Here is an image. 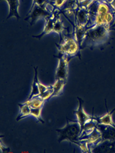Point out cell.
<instances>
[{"instance_id":"6","label":"cell","mask_w":115,"mask_h":153,"mask_svg":"<svg viewBox=\"0 0 115 153\" xmlns=\"http://www.w3.org/2000/svg\"><path fill=\"white\" fill-rule=\"evenodd\" d=\"M90 153H115V140H100L89 147Z\"/></svg>"},{"instance_id":"12","label":"cell","mask_w":115,"mask_h":153,"mask_svg":"<svg viewBox=\"0 0 115 153\" xmlns=\"http://www.w3.org/2000/svg\"><path fill=\"white\" fill-rule=\"evenodd\" d=\"M9 5V13L6 20L12 17L16 18L18 20L21 18L19 13V8L20 6V0H5Z\"/></svg>"},{"instance_id":"13","label":"cell","mask_w":115,"mask_h":153,"mask_svg":"<svg viewBox=\"0 0 115 153\" xmlns=\"http://www.w3.org/2000/svg\"><path fill=\"white\" fill-rule=\"evenodd\" d=\"M34 76L32 83L31 91L29 98L27 99V100H29L31 99L33 97L40 94V91L39 86L38 84V82L39 80L38 78V71H37L38 67H34Z\"/></svg>"},{"instance_id":"9","label":"cell","mask_w":115,"mask_h":153,"mask_svg":"<svg viewBox=\"0 0 115 153\" xmlns=\"http://www.w3.org/2000/svg\"><path fill=\"white\" fill-rule=\"evenodd\" d=\"M78 100V107L76 111H73V113L75 114L77 118V120L79 123L82 130L84 124L87 121L89 120L92 116H89L86 114L84 109V101L80 97H77Z\"/></svg>"},{"instance_id":"25","label":"cell","mask_w":115,"mask_h":153,"mask_svg":"<svg viewBox=\"0 0 115 153\" xmlns=\"http://www.w3.org/2000/svg\"><path fill=\"white\" fill-rule=\"evenodd\" d=\"M114 13H115V11L114 12ZM115 29V21L114 23V24L111 26V27H110V30H114Z\"/></svg>"},{"instance_id":"14","label":"cell","mask_w":115,"mask_h":153,"mask_svg":"<svg viewBox=\"0 0 115 153\" xmlns=\"http://www.w3.org/2000/svg\"><path fill=\"white\" fill-rule=\"evenodd\" d=\"M66 83H67V80H65L62 79H56L54 83L52 85L53 93L51 98H52L53 97L59 96L63 94V89Z\"/></svg>"},{"instance_id":"2","label":"cell","mask_w":115,"mask_h":153,"mask_svg":"<svg viewBox=\"0 0 115 153\" xmlns=\"http://www.w3.org/2000/svg\"><path fill=\"white\" fill-rule=\"evenodd\" d=\"M59 134L58 142L68 141L75 144L79 140L82 129L78 120H71L67 118V124L61 129L56 130Z\"/></svg>"},{"instance_id":"24","label":"cell","mask_w":115,"mask_h":153,"mask_svg":"<svg viewBox=\"0 0 115 153\" xmlns=\"http://www.w3.org/2000/svg\"><path fill=\"white\" fill-rule=\"evenodd\" d=\"M109 5L112 8V9L115 11V0H112L109 2Z\"/></svg>"},{"instance_id":"23","label":"cell","mask_w":115,"mask_h":153,"mask_svg":"<svg viewBox=\"0 0 115 153\" xmlns=\"http://www.w3.org/2000/svg\"><path fill=\"white\" fill-rule=\"evenodd\" d=\"M1 149L2 153H8L10 151V148L4 146L1 142Z\"/></svg>"},{"instance_id":"8","label":"cell","mask_w":115,"mask_h":153,"mask_svg":"<svg viewBox=\"0 0 115 153\" xmlns=\"http://www.w3.org/2000/svg\"><path fill=\"white\" fill-rule=\"evenodd\" d=\"M90 21V12L87 8L79 6L75 11V24L86 27Z\"/></svg>"},{"instance_id":"18","label":"cell","mask_w":115,"mask_h":153,"mask_svg":"<svg viewBox=\"0 0 115 153\" xmlns=\"http://www.w3.org/2000/svg\"><path fill=\"white\" fill-rule=\"evenodd\" d=\"M42 107H40L38 108H31V115L35 117L38 122H41L42 123H44L45 122L42 120L41 117V112H42Z\"/></svg>"},{"instance_id":"16","label":"cell","mask_w":115,"mask_h":153,"mask_svg":"<svg viewBox=\"0 0 115 153\" xmlns=\"http://www.w3.org/2000/svg\"><path fill=\"white\" fill-rule=\"evenodd\" d=\"M60 14L59 15V16H57L56 22L54 23V27H53V32L55 33H57L59 36H60V43L62 42L63 37H62V35H63L64 32L65 30H66L65 27L64 25L63 21H62L61 18H60Z\"/></svg>"},{"instance_id":"3","label":"cell","mask_w":115,"mask_h":153,"mask_svg":"<svg viewBox=\"0 0 115 153\" xmlns=\"http://www.w3.org/2000/svg\"><path fill=\"white\" fill-rule=\"evenodd\" d=\"M62 43H56L59 52L67 55L70 59L75 56H80L81 47L73 34L65 35L63 37Z\"/></svg>"},{"instance_id":"17","label":"cell","mask_w":115,"mask_h":153,"mask_svg":"<svg viewBox=\"0 0 115 153\" xmlns=\"http://www.w3.org/2000/svg\"><path fill=\"white\" fill-rule=\"evenodd\" d=\"M45 101H46L42 99L40 95H38L33 97L29 100H26V102H27L31 108H35L43 106V104Z\"/></svg>"},{"instance_id":"15","label":"cell","mask_w":115,"mask_h":153,"mask_svg":"<svg viewBox=\"0 0 115 153\" xmlns=\"http://www.w3.org/2000/svg\"><path fill=\"white\" fill-rule=\"evenodd\" d=\"M18 105L19 107L20 111L18 116L16 119L17 122L27 118L28 117L31 115V107L27 102H25L24 103L19 104Z\"/></svg>"},{"instance_id":"22","label":"cell","mask_w":115,"mask_h":153,"mask_svg":"<svg viewBox=\"0 0 115 153\" xmlns=\"http://www.w3.org/2000/svg\"><path fill=\"white\" fill-rule=\"evenodd\" d=\"M38 86H39V89H40V94L42 93L43 92H44V91H45L46 90H47L49 88V86H46L43 85V84H42V83L40 82V80H38Z\"/></svg>"},{"instance_id":"11","label":"cell","mask_w":115,"mask_h":153,"mask_svg":"<svg viewBox=\"0 0 115 153\" xmlns=\"http://www.w3.org/2000/svg\"><path fill=\"white\" fill-rule=\"evenodd\" d=\"M105 106H106V113L101 116V117H94V118L95 120L98 122V123L100 124H103V125H111L115 126V124L112 120V115L114 113V111H115V109H113L111 112H109L108 109V107H107V103H106V100H105Z\"/></svg>"},{"instance_id":"26","label":"cell","mask_w":115,"mask_h":153,"mask_svg":"<svg viewBox=\"0 0 115 153\" xmlns=\"http://www.w3.org/2000/svg\"><path fill=\"white\" fill-rule=\"evenodd\" d=\"M103 1H106V2H108V3L109 4V2H110L112 0H103Z\"/></svg>"},{"instance_id":"10","label":"cell","mask_w":115,"mask_h":153,"mask_svg":"<svg viewBox=\"0 0 115 153\" xmlns=\"http://www.w3.org/2000/svg\"><path fill=\"white\" fill-rule=\"evenodd\" d=\"M97 127L101 133L102 140H115V126L98 123Z\"/></svg>"},{"instance_id":"21","label":"cell","mask_w":115,"mask_h":153,"mask_svg":"<svg viewBox=\"0 0 115 153\" xmlns=\"http://www.w3.org/2000/svg\"><path fill=\"white\" fill-rule=\"evenodd\" d=\"M52 2V1L50 0H33L32 5H37L41 7H45V5L48 4Z\"/></svg>"},{"instance_id":"7","label":"cell","mask_w":115,"mask_h":153,"mask_svg":"<svg viewBox=\"0 0 115 153\" xmlns=\"http://www.w3.org/2000/svg\"><path fill=\"white\" fill-rule=\"evenodd\" d=\"M60 11L59 9H56L50 16L46 17L45 19V23L43 30L42 31V33L37 36H33L32 37L34 38H36V39H38L40 40L44 36L53 32L54 25V23L56 22V20L57 16H59V14H60Z\"/></svg>"},{"instance_id":"20","label":"cell","mask_w":115,"mask_h":153,"mask_svg":"<svg viewBox=\"0 0 115 153\" xmlns=\"http://www.w3.org/2000/svg\"><path fill=\"white\" fill-rule=\"evenodd\" d=\"M66 1L67 0H53L52 1V3L57 9L60 10Z\"/></svg>"},{"instance_id":"1","label":"cell","mask_w":115,"mask_h":153,"mask_svg":"<svg viewBox=\"0 0 115 153\" xmlns=\"http://www.w3.org/2000/svg\"><path fill=\"white\" fill-rule=\"evenodd\" d=\"M110 31V27L105 25H97L87 28L81 49L104 44L109 39Z\"/></svg>"},{"instance_id":"19","label":"cell","mask_w":115,"mask_h":153,"mask_svg":"<svg viewBox=\"0 0 115 153\" xmlns=\"http://www.w3.org/2000/svg\"><path fill=\"white\" fill-rule=\"evenodd\" d=\"M53 93V89L52 85H50L49 88L45 91L41 93L40 94V96L42 97V99H44L45 101H47V100H49V99H51Z\"/></svg>"},{"instance_id":"4","label":"cell","mask_w":115,"mask_h":153,"mask_svg":"<svg viewBox=\"0 0 115 153\" xmlns=\"http://www.w3.org/2000/svg\"><path fill=\"white\" fill-rule=\"evenodd\" d=\"M52 13L49 12L45 8V7L32 5L31 7L24 20L28 21L30 25L32 26L39 19L43 18L45 19Z\"/></svg>"},{"instance_id":"5","label":"cell","mask_w":115,"mask_h":153,"mask_svg":"<svg viewBox=\"0 0 115 153\" xmlns=\"http://www.w3.org/2000/svg\"><path fill=\"white\" fill-rule=\"evenodd\" d=\"M59 59L58 66L56 72L55 79H62L67 80L68 75V63L70 58L67 55L59 52V54L54 56Z\"/></svg>"}]
</instances>
